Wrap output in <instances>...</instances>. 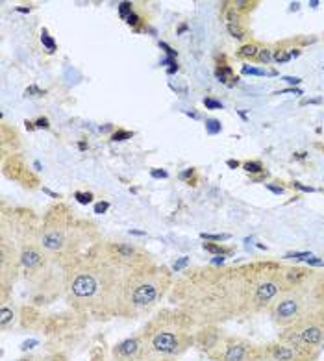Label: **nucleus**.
I'll list each match as a JSON object with an SVG mask.
<instances>
[{"label":"nucleus","instance_id":"nucleus-1","mask_svg":"<svg viewBox=\"0 0 324 361\" xmlns=\"http://www.w3.org/2000/svg\"><path fill=\"white\" fill-rule=\"evenodd\" d=\"M64 271L65 295L74 312L97 319L119 315L124 283L133 271L113 256L106 243H97Z\"/></svg>","mask_w":324,"mask_h":361},{"label":"nucleus","instance_id":"nucleus-2","mask_svg":"<svg viewBox=\"0 0 324 361\" xmlns=\"http://www.w3.org/2000/svg\"><path fill=\"white\" fill-rule=\"evenodd\" d=\"M171 298L197 328L230 321L243 315V274L234 269H189L174 282Z\"/></svg>","mask_w":324,"mask_h":361},{"label":"nucleus","instance_id":"nucleus-3","mask_svg":"<svg viewBox=\"0 0 324 361\" xmlns=\"http://www.w3.org/2000/svg\"><path fill=\"white\" fill-rule=\"evenodd\" d=\"M93 224L82 223L71 215L67 206H56L50 209L40 228V245L44 252L67 267L73 259L88 252L95 245H89Z\"/></svg>","mask_w":324,"mask_h":361},{"label":"nucleus","instance_id":"nucleus-4","mask_svg":"<svg viewBox=\"0 0 324 361\" xmlns=\"http://www.w3.org/2000/svg\"><path fill=\"white\" fill-rule=\"evenodd\" d=\"M197 330V324L193 322L191 317L174 307L162 310L150 317L147 324L141 328V334L145 336L150 356L176 360L195 346Z\"/></svg>","mask_w":324,"mask_h":361},{"label":"nucleus","instance_id":"nucleus-5","mask_svg":"<svg viewBox=\"0 0 324 361\" xmlns=\"http://www.w3.org/2000/svg\"><path fill=\"white\" fill-rule=\"evenodd\" d=\"M172 286H174L172 272L165 265H157L152 262L133 271L124 283L123 300L117 317L139 319L150 315L154 307L167 297Z\"/></svg>","mask_w":324,"mask_h":361},{"label":"nucleus","instance_id":"nucleus-6","mask_svg":"<svg viewBox=\"0 0 324 361\" xmlns=\"http://www.w3.org/2000/svg\"><path fill=\"white\" fill-rule=\"evenodd\" d=\"M241 274H243V317L269 310L276 298L285 291L282 267H276L272 263L254 265L241 271Z\"/></svg>","mask_w":324,"mask_h":361},{"label":"nucleus","instance_id":"nucleus-7","mask_svg":"<svg viewBox=\"0 0 324 361\" xmlns=\"http://www.w3.org/2000/svg\"><path fill=\"white\" fill-rule=\"evenodd\" d=\"M278 339L308 352H320L324 346V313L310 315L295 326L280 331Z\"/></svg>","mask_w":324,"mask_h":361},{"label":"nucleus","instance_id":"nucleus-8","mask_svg":"<svg viewBox=\"0 0 324 361\" xmlns=\"http://www.w3.org/2000/svg\"><path fill=\"white\" fill-rule=\"evenodd\" d=\"M213 361H261V345L237 336H226L221 346L213 352Z\"/></svg>","mask_w":324,"mask_h":361},{"label":"nucleus","instance_id":"nucleus-9","mask_svg":"<svg viewBox=\"0 0 324 361\" xmlns=\"http://www.w3.org/2000/svg\"><path fill=\"white\" fill-rule=\"evenodd\" d=\"M317 357L319 352L302 350L282 339L261 345V361H317Z\"/></svg>","mask_w":324,"mask_h":361},{"label":"nucleus","instance_id":"nucleus-10","mask_svg":"<svg viewBox=\"0 0 324 361\" xmlns=\"http://www.w3.org/2000/svg\"><path fill=\"white\" fill-rule=\"evenodd\" d=\"M148 356L150 354H148L147 341H145V336L141 334V330L136 336L119 341L112 348V357L117 361H143L147 360Z\"/></svg>","mask_w":324,"mask_h":361},{"label":"nucleus","instance_id":"nucleus-11","mask_svg":"<svg viewBox=\"0 0 324 361\" xmlns=\"http://www.w3.org/2000/svg\"><path fill=\"white\" fill-rule=\"evenodd\" d=\"M226 334L219 328V324H212V326H202L197 330L195 336V346H198L202 352H206V356L210 357L213 352L221 346L224 341Z\"/></svg>","mask_w":324,"mask_h":361},{"label":"nucleus","instance_id":"nucleus-12","mask_svg":"<svg viewBox=\"0 0 324 361\" xmlns=\"http://www.w3.org/2000/svg\"><path fill=\"white\" fill-rule=\"evenodd\" d=\"M15 319H17V312H15L13 304L10 306L8 302H2V307H0V326H2V330H8L15 322Z\"/></svg>","mask_w":324,"mask_h":361},{"label":"nucleus","instance_id":"nucleus-13","mask_svg":"<svg viewBox=\"0 0 324 361\" xmlns=\"http://www.w3.org/2000/svg\"><path fill=\"white\" fill-rule=\"evenodd\" d=\"M260 47L256 45V43H248V45H245L243 49L239 50V54L243 56V58H248V60H258V56H260Z\"/></svg>","mask_w":324,"mask_h":361},{"label":"nucleus","instance_id":"nucleus-14","mask_svg":"<svg viewBox=\"0 0 324 361\" xmlns=\"http://www.w3.org/2000/svg\"><path fill=\"white\" fill-rule=\"evenodd\" d=\"M272 60H275L276 63H287V61L291 60V52H287V50H276L275 56H272Z\"/></svg>","mask_w":324,"mask_h":361},{"label":"nucleus","instance_id":"nucleus-15","mask_svg":"<svg viewBox=\"0 0 324 361\" xmlns=\"http://www.w3.org/2000/svg\"><path fill=\"white\" fill-rule=\"evenodd\" d=\"M228 32H230L236 39H243V37H245V32L241 30L237 23H228Z\"/></svg>","mask_w":324,"mask_h":361},{"label":"nucleus","instance_id":"nucleus-16","mask_svg":"<svg viewBox=\"0 0 324 361\" xmlns=\"http://www.w3.org/2000/svg\"><path fill=\"white\" fill-rule=\"evenodd\" d=\"M204 250H208V252H212V254H219V256L228 252L226 248L219 247V245H212V243H204Z\"/></svg>","mask_w":324,"mask_h":361},{"label":"nucleus","instance_id":"nucleus-17","mask_svg":"<svg viewBox=\"0 0 324 361\" xmlns=\"http://www.w3.org/2000/svg\"><path fill=\"white\" fill-rule=\"evenodd\" d=\"M206 130L210 132V134H217V132H221V123L215 119H210L206 123Z\"/></svg>","mask_w":324,"mask_h":361},{"label":"nucleus","instance_id":"nucleus-18","mask_svg":"<svg viewBox=\"0 0 324 361\" xmlns=\"http://www.w3.org/2000/svg\"><path fill=\"white\" fill-rule=\"evenodd\" d=\"M202 238L208 239V241H226V239H230V235L228 233H217V235H212V233H202Z\"/></svg>","mask_w":324,"mask_h":361},{"label":"nucleus","instance_id":"nucleus-19","mask_svg":"<svg viewBox=\"0 0 324 361\" xmlns=\"http://www.w3.org/2000/svg\"><path fill=\"white\" fill-rule=\"evenodd\" d=\"M270 60H272V54H270V50L269 49H261L260 56H258V61H260V63L267 65Z\"/></svg>","mask_w":324,"mask_h":361},{"label":"nucleus","instance_id":"nucleus-20","mask_svg":"<svg viewBox=\"0 0 324 361\" xmlns=\"http://www.w3.org/2000/svg\"><path fill=\"white\" fill-rule=\"evenodd\" d=\"M41 41H43V45L47 47V49H49L50 52H54V50H56L54 41L50 39V37H49V34H47V32H43V35H41Z\"/></svg>","mask_w":324,"mask_h":361},{"label":"nucleus","instance_id":"nucleus-21","mask_svg":"<svg viewBox=\"0 0 324 361\" xmlns=\"http://www.w3.org/2000/svg\"><path fill=\"white\" fill-rule=\"evenodd\" d=\"M245 169L248 171V173H261L263 171V165L258 164V161H248V164H245Z\"/></svg>","mask_w":324,"mask_h":361},{"label":"nucleus","instance_id":"nucleus-22","mask_svg":"<svg viewBox=\"0 0 324 361\" xmlns=\"http://www.w3.org/2000/svg\"><path fill=\"white\" fill-rule=\"evenodd\" d=\"M17 361H49V356H35V354H28V356L19 357Z\"/></svg>","mask_w":324,"mask_h":361},{"label":"nucleus","instance_id":"nucleus-23","mask_svg":"<svg viewBox=\"0 0 324 361\" xmlns=\"http://www.w3.org/2000/svg\"><path fill=\"white\" fill-rule=\"evenodd\" d=\"M243 73H245V75H256V76H263V75H265V71L256 69V67H243Z\"/></svg>","mask_w":324,"mask_h":361},{"label":"nucleus","instance_id":"nucleus-24","mask_svg":"<svg viewBox=\"0 0 324 361\" xmlns=\"http://www.w3.org/2000/svg\"><path fill=\"white\" fill-rule=\"evenodd\" d=\"M306 263H308V265H313V267H324V259H319V257L313 256L306 257Z\"/></svg>","mask_w":324,"mask_h":361},{"label":"nucleus","instance_id":"nucleus-25","mask_svg":"<svg viewBox=\"0 0 324 361\" xmlns=\"http://www.w3.org/2000/svg\"><path fill=\"white\" fill-rule=\"evenodd\" d=\"M204 104H206V108H210V109H222L221 102H217V100H213V99H206L204 100Z\"/></svg>","mask_w":324,"mask_h":361},{"label":"nucleus","instance_id":"nucleus-26","mask_svg":"<svg viewBox=\"0 0 324 361\" xmlns=\"http://www.w3.org/2000/svg\"><path fill=\"white\" fill-rule=\"evenodd\" d=\"M284 82H287V84H291V85H296V84H300V82H302V80L300 78H296V76H284Z\"/></svg>","mask_w":324,"mask_h":361},{"label":"nucleus","instance_id":"nucleus-27","mask_svg":"<svg viewBox=\"0 0 324 361\" xmlns=\"http://www.w3.org/2000/svg\"><path fill=\"white\" fill-rule=\"evenodd\" d=\"M76 197H78V200H80V202H82V204H89V202H91V198H93L89 193H88V195L76 193Z\"/></svg>","mask_w":324,"mask_h":361},{"label":"nucleus","instance_id":"nucleus-28","mask_svg":"<svg viewBox=\"0 0 324 361\" xmlns=\"http://www.w3.org/2000/svg\"><path fill=\"white\" fill-rule=\"evenodd\" d=\"M130 135H132L130 132H119V134L113 135V139H115V141H123L124 137H130Z\"/></svg>","mask_w":324,"mask_h":361},{"label":"nucleus","instance_id":"nucleus-29","mask_svg":"<svg viewBox=\"0 0 324 361\" xmlns=\"http://www.w3.org/2000/svg\"><path fill=\"white\" fill-rule=\"evenodd\" d=\"M187 263H189V259H187V257H182V259H180V262L176 263V265H174V271H180V269L184 267V265H187Z\"/></svg>","mask_w":324,"mask_h":361},{"label":"nucleus","instance_id":"nucleus-30","mask_svg":"<svg viewBox=\"0 0 324 361\" xmlns=\"http://www.w3.org/2000/svg\"><path fill=\"white\" fill-rule=\"evenodd\" d=\"M267 189H270V191H272V193H276V195L284 193V188H276V185H270V183H267Z\"/></svg>","mask_w":324,"mask_h":361},{"label":"nucleus","instance_id":"nucleus-31","mask_svg":"<svg viewBox=\"0 0 324 361\" xmlns=\"http://www.w3.org/2000/svg\"><path fill=\"white\" fill-rule=\"evenodd\" d=\"M143 361H174V360H167V357H157V356H148L147 360Z\"/></svg>","mask_w":324,"mask_h":361},{"label":"nucleus","instance_id":"nucleus-32","mask_svg":"<svg viewBox=\"0 0 324 361\" xmlns=\"http://www.w3.org/2000/svg\"><path fill=\"white\" fill-rule=\"evenodd\" d=\"M128 11H132L130 4H126V2H124V4H121V13H123V16H126Z\"/></svg>","mask_w":324,"mask_h":361},{"label":"nucleus","instance_id":"nucleus-33","mask_svg":"<svg viewBox=\"0 0 324 361\" xmlns=\"http://www.w3.org/2000/svg\"><path fill=\"white\" fill-rule=\"evenodd\" d=\"M97 213H100V212H106V209H108V204L104 202V204H99V206H97Z\"/></svg>","mask_w":324,"mask_h":361},{"label":"nucleus","instance_id":"nucleus-34","mask_svg":"<svg viewBox=\"0 0 324 361\" xmlns=\"http://www.w3.org/2000/svg\"><path fill=\"white\" fill-rule=\"evenodd\" d=\"M295 188L302 189V191H310V193H311V191H313V189H311V188H306V185H302V183H299V182H295Z\"/></svg>","mask_w":324,"mask_h":361},{"label":"nucleus","instance_id":"nucleus-35","mask_svg":"<svg viewBox=\"0 0 324 361\" xmlns=\"http://www.w3.org/2000/svg\"><path fill=\"white\" fill-rule=\"evenodd\" d=\"M154 176H162V178H165V176H167V173H163V171H162V173H157V171H154Z\"/></svg>","mask_w":324,"mask_h":361},{"label":"nucleus","instance_id":"nucleus-36","mask_svg":"<svg viewBox=\"0 0 324 361\" xmlns=\"http://www.w3.org/2000/svg\"><path fill=\"white\" fill-rule=\"evenodd\" d=\"M228 165H230V167H237L239 164H237V161H234V159H230V161H228Z\"/></svg>","mask_w":324,"mask_h":361},{"label":"nucleus","instance_id":"nucleus-37","mask_svg":"<svg viewBox=\"0 0 324 361\" xmlns=\"http://www.w3.org/2000/svg\"><path fill=\"white\" fill-rule=\"evenodd\" d=\"M109 361H117V360H113V357H112V360H109Z\"/></svg>","mask_w":324,"mask_h":361}]
</instances>
